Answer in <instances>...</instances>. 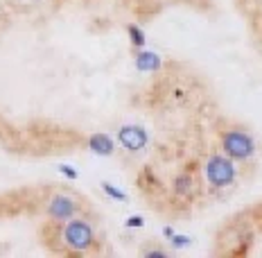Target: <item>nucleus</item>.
<instances>
[{
	"mask_svg": "<svg viewBox=\"0 0 262 258\" xmlns=\"http://www.w3.org/2000/svg\"><path fill=\"white\" fill-rule=\"evenodd\" d=\"M222 147L231 158L247 161L255 154V141L249 131L244 129H228L222 134Z\"/></svg>",
	"mask_w": 262,
	"mask_h": 258,
	"instance_id": "obj_1",
	"label": "nucleus"
},
{
	"mask_svg": "<svg viewBox=\"0 0 262 258\" xmlns=\"http://www.w3.org/2000/svg\"><path fill=\"white\" fill-rule=\"evenodd\" d=\"M206 179L215 188H224V186L233 184V179H235V163L231 161V156L212 154L206 161Z\"/></svg>",
	"mask_w": 262,
	"mask_h": 258,
	"instance_id": "obj_2",
	"label": "nucleus"
},
{
	"mask_svg": "<svg viewBox=\"0 0 262 258\" xmlns=\"http://www.w3.org/2000/svg\"><path fill=\"white\" fill-rule=\"evenodd\" d=\"M63 238L73 249H86L93 243V229L81 220H75V222H70L66 227Z\"/></svg>",
	"mask_w": 262,
	"mask_h": 258,
	"instance_id": "obj_3",
	"label": "nucleus"
},
{
	"mask_svg": "<svg viewBox=\"0 0 262 258\" xmlns=\"http://www.w3.org/2000/svg\"><path fill=\"white\" fill-rule=\"evenodd\" d=\"M118 138H120V143H122L124 150L138 152L147 145V131L143 127H138V125H124V127L120 129Z\"/></svg>",
	"mask_w": 262,
	"mask_h": 258,
	"instance_id": "obj_4",
	"label": "nucleus"
},
{
	"mask_svg": "<svg viewBox=\"0 0 262 258\" xmlns=\"http://www.w3.org/2000/svg\"><path fill=\"white\" fill-rule=\"evenodd\" d=\"M136 66L143 73H154L161 68V57L156 52H138L136 54Z\"/></svg>",
	"mask_w": 262,
	"mask_h": 258,
	"instance_id": "obj_5",
	"label": "nucleus"
},
{
	"mask_svg": "<svg viewBox=\"0 0 262 258\" xmlns=\"http://www.w3.org/2000/svg\"><path fill=\"white\" fill-rule=\"evenodd\" d=\"M73 211H75V204L68 200V197H54L52 204H50V213L54 217H59V220L70 217L73 215Z\"/></svg>",
	"mask_w": 262,
	"mask_h": 258,
	"instance_id": "obj_6",
	"label": "nucleus"
},
{
	"mask_svg": "<svg viewBox=\"0 0 262 258\" xmlns=\"http://www.w3.org/2000/svg\"><path fill=\"white\" fill-rule=\"evenodd\" d=\"M91 150L100 156H108L113 152V141L106 134H95L91 136Z\"/></svg>",
	"mask_w": 262,
	"mask_h": 258,
	"instance_id": "obj_7",
	"label": "nucleus"
},
{
	"mask_svg": "<svg viewBox=\"0 0 262 258\" xmlns=\"http://www.w3.org/2000/svg\"><path fill=\"white\" fill-rule=\"evenodd\" d=\"M174 193L177 195H190L192 193V179H190L188 174H179V177L174 179Z\"/></svg>",
	"mask_w": 262,
	"mask_h": 258,
	"instance_id": "obj_8",
	"label": "nucleus"
},
{
	"mask_svg": "<svg viewBox=\"0 0 262 258\" xmlns=\"http://www.w3.org/2000/svg\"><path fill=\"white\" fill-rule=\"evenodd\" d=\"M129 36H131V43H134L136 48L145 46V34H143V30H140V27L129 25Z\"/></svg>",
	"mask_w": 262,
	"mask_h": 258,
	"instance_id": "obj_9",
	"label": "nucleus"
},
{
	"mask_svg": "<svg viewBox=\"0 0 262 258\" xmlns=\"http://www.w3.org/2000/svg\"><path fill=\"white\" fill-rule=\"evenodd\" d=\"M102 188H104V193H106V195H111L113 200H120V202H124V200H127V195H124L122 190L113 188V186H111V184H106V181H104V184H102Z\"/></svg>",
	"mask_w": 262,
	"mask_h": 258,
	"instance_id": "obj_10",
	"label": "nucleus"
},
{
	"mask_svg": "<svg viewBox=\"0 0 262 258\" xmlns=\"http://www.w3.org/2000/svg\"><path fill=\"white\" fill-rule=\"evenodd\" d=\"M188 243H190L188 235H172V245L177 247V249H179V247H185Z\"/></svg>",
	"mask_w": 262,
	"mask_h": 258,
	"instance_id": "obj_11",
	"label": "nucleus"
},
{
	"mask_svg": "<svg viewBox=\"0 0 262 258\" xmlns=\"http://www.w3.org/2000/svg\"><path fill=\"white\" fill-rule=\"evenodd\" d=\"M127 227H143V217L140 215H134L127 220Z\"/></svg>",
	"mask_w": 262,
	"mask_h": 258,
	"instance_id": "obj_12",
	"label": "nucleus"
},
{
	"mask_svg": "<svg viewBox=\"0 0 262 258\" xmlns=\"http://www.w3.org/2000/svg\"><path fill=\"white\" fill-rule=\"evenodd\" d=\"M61 172H63L68 179H77V172H75L73 168H68V166H61Z\"/></svg>",
	"mask_w": 262,
	"mask_h": 258,
	"instance_id": "obj_13",
	"label": "nucleus"
},
{
	"mask_svg": "<svg viewBox=\"0 0 262 258\" xmlns=\"http://www.w3.org/2000/svg\"><path fill=\"white\" fill-rule=\"evenodd\" d=\"M145 256H165V251H161V249H149V251H145Z\"/></svg>",
	"mask_w": 262,
	"mask_h": 258,
	"instance_id": "obj_14",
	"label": "nucleus"
},
{
	"mask_svg": "<svg viewBox=\"0 0 262 258\" xmlns=\"http://www.w3.org/2000/svg\"><path fill=\"white\" fill-rule=\"evenodd\" d=\"M163 233H165V235H167V238H172V235H174V231H172V229H170V227H165V229H163Z\"/></svg>",
	"mask_w": 262,
	"mask_h": 258,
	"instance_id": "obj_15",
	"label": "nucleus"
}]
</instances>
